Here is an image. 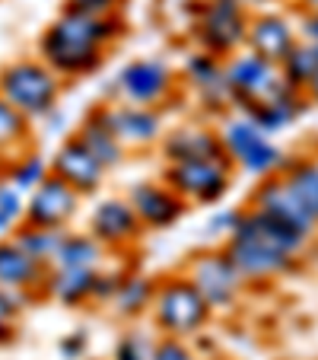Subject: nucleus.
I'll list each match as a JSON object with an SVG mask.
<instances>
[{
  "instance_id": "nucleus-1",
  "label": "nucleus",
  "mask_w": 318,
  "mask_h": 360,
  "mask_svg": "<svg viewBox=\"0 0 318 360\" xmlns=\"http://www.w3.org/2000/svg\"><path fill=\"white\" fill-rule=\"evenodd\" d=\"M0 96L20 112L22 118L45 115L58 99V80L48 68L35 61H16L0 74Z\"/></svg>"
},
{
  "instance_id": "nucleus-2",
  "label": "nucleus",
  "mask_w": 318,
  "mask_h": 360,
  "mask_svg": "<svg viewBox=\"0 0 318 360\" xmlns=\"http://www.w3.org/2000/svg\"><path fill=\"white\" fill-rule=\"evenodd\" d=\"M156 316L169 332H194L207 319V303L191 281H175L159 293Z\"/></svg>"
},
{
  "instance_id": "nucleus-3",
  "label": "nucleus",
  "mask_w": 318,
  "mask_h": 360,
  "mask_svg": "<svg viewBox=\"0 0 318 360\" xmlns=\"http://www.w3.org/2000/svg\"><path fill=\"white\" fill-rule=\"evenodd\" d=\"M226 83L236 93H242L245 99L255 102L258 109L286 96V83H280L271 61H264V58H242V61H236L230 68V74H226Z\"/></svg>"
},
{
  "instance_id": "nucleus-4",
  "label": "nucleus",
  "mask_w": 318,
  "mask_h": 360,
  "mask_svg": "<svg viewBox=\"0 0 318 360\" xmlns=\"http://www.w3.org/2000/svg\"><path fill=\"white\" fill-rule=\"evenodd\" d=\"M226 147L232 150V157L251 172L271 169L280 160V150L274 143H267L264 131L255 122H230L226 124Z\"/></svg>"
},
{
  "instance_id": "nucleus-5",
  "label": "nucleus",
  "mask_w": 318,
  "mask_h": 360,
  "mask_svg": "<svg viewBox=\"0 0 318 360\" xmlns=\"http://www.w3.org/2000/svg\"><path fill=\"white\" fill-rule=\"evenodd\" d=\"M77 207V191L67 182H61L58 176H45V182L35 188L32 201H29L26 214L32 226H45V230H55L58 224L74 214Z\"/></svg>"
},
{
  "instance_id": "nucleus-6",
  "label": "nucleus",
  "mask_w": 318,
  "mask_h": 360,
  "mask_svg": "<svg viewBox=\"0 0 318 360\" xmlns=\"http://www.w3.org/2000/svg\"><path fill=\"white\" fill-rule=\"evenodd\" d=\"M258 214L277 220V224H284L286 230L299 233V236H305L312 230V224H315L312 214L305 211L303 201L293 195V188L286 182H271L258 191Z\"/></svg>"
},
{
  "instance_id": "nucleus-7",
  "label": "nucleus",
  "mask_w": 318,
  "mask_h": 360,
  "mask_svg": "<svg viewBox=\"0 0 318 360\" xmlns=\"http://www.w3.org/2000/svg\"><path fill=\"white\" fill-rule=\"evenodd\" d=\"M172 185L191 198L213 201V198H220L226 188V166L217 163V160H188V163H175V169H172Z\"/></svg>"
},
{
  "instance_id": "nucleus-8",
  "label": "nucleus",
  "mask_w": 318,
  "mask_h": 360,
  "mask_svg": "<svg viewBox=\"0 0 318 360\" xmlns=\"http://www.w3.org/2000/svg\"><path fill=\"white\" fill-rule=\"evenodd\" d=\"M230 262L239 274H251V278H267V274L290 268V255L271 249L261 239H232Z\"/></svg>"
},
{
  "instance_id": "nucleus-9",
  "label": "nucleus",
  "mask_w": 318,
  "mask_h": 360,
  "mask_svg": "<svg viewBox=\"0 0 318 360\" xmlns=\"http://www.w3.org/2000/svg\"><path fill=\"white\" fill-rule=\"evenodd\" d=\"M102 169H105V166H102L80 141L64 143L55 160V176L61 179V182H67L74 191H93L95 185H99Z\"/></svg>"
},
{
  "instance_id": "nucleus-10",
  "label": "nucleus",
  "mask_w": 318,
  "mask_h": 360,
  "mask_svg": "<svg viewBox=\"0 0 318 360\" xmlns=\"http://www.w3.org/2000/svg\"><path fill=\"white\" fill-rule=\"evenodd\" d=\"M194 287L204 297V303H230L239 290V271L232 268L230 259H217V255H207L204 262H197L194 268Z\"/></svg>"
},
{
  "instance_id": "nucleus-11",
  "label": "nucleus",
  "mask_w": 318,
  "mask_h": 360,
  "mask_svg": "<svg viewBox=\"0 0 318 360\" xmlns=\"http://www.w3.org/2000/svg\"><path fill=\"white\" fill-rule=\"evenodd\" d=\"M41 55H45V61L51 64V68L64 70V74H80V70L95 68L99 48L80 45V41L64 39V35H58L55 29H48L45 41H41Z\"/></svg>"
},
{
  "instance_id": "nucleus-12",
  "label": "nucleus",
  "mask_w": 318,
  "mask_h": 360,
  "mask_svg": "<svg viewBox=\"0 0 318 360\" xmlns=\"http://www.w3.org/2000/svg\"><path fill=\"white\" fill-rule=\"evenodd\" d=\"M169 86V70L156 61H137L121 74V89L131 102H153Z\"/></svg>"
},
{
  "instance_id": "nucleus-13",
  "label": "nucleus",
  "mask_w": 318,
  "mask_h": 360,
  "mask_svg": "<svg viewBox=\"0 0 318 360\" xmlns=\"http://www.w3.org/2000/svg\"><path fill=\"white\" fill-rule=\"evenodd\" d=\"M41 274V265L35 259H29L26 252L16 243H0V290L22 293L26 287H32Z\"/></svg>"
},
{
  "instance_id": "nucleus-14",
  "label": "nucleus",
  "mask_w": 318,
  "mask_h": 360,
  "mask_svg": "<svg viewBox=\"0 0 318 360\" xmlns=\"http://www.w3.org/2000/svg\"><path fill=\"white\" fill-rule=\"evenodd\" d=\"M105 128L112 131L115 137L121 141H134V143H143L150 137H156L159 131V118L153 115L150 109H121V112H109V115H102Z\"/></svg>"
},
{
  "instance_id": "nucleus-15",
  "label": "nucleus",
  "mask_w": 318,
  "mask_h": 360,
  "mask_svg": "<svg viewBox=\"0 0 318 360\" xmlns=\"http://www.w3.org/2000/svg\"><path fill=\"white\" fill-rule=\"evenodd\" d=\"M242 16H239L232 0H220V4L210 7L207 20H204V35L213 48H232L242 39Z\"/></svg>"
},
{
  "instance_id": "nucleus-16",
  "label": "nucleus",
  "mask_w": 318,
  "mask_h": 360,
  "mask_svg": "<svg viewBox=\"0 0 318 360\" xmlns=\"http://www.w3.org/2000/svg\"><path fill=\"white\" fill-rule=\"evenodd\" d=\"M131 207H134V214H140L147 224L153 226H163V224H172V220L178 217V201L169 195V191L156 188V185H137L134 195H131Z\"/></svg>"
},
{
  "instance_id": "nucleus-17",
  "label": "nucleus",
  "mask_w": 318,
  "mask_h": 360,
  "mask_svg": "<svg viewBox=\"0 0 318 360\" xmlns=\"http://www.w3.org/2000/svg\"><path fill=\"white\" fill-rule=\"evenodd\" d=\"M251 45L264 61H284L293 48V35L280 20H258L251 29Z\"/></svg>"
},
{
  "instance_id": "nucleus-18",
  "label": "nucleus",
  "mask_w": 318,
  "mask_h": 360,
  "mask_svg": "<svg viewBox=\"0 0 318 360\" xmlns=\"http://www.w3.org/2000/svg\"><path fill=\"white\" fill-rule=\"evenodd\" d=\"M166 153H169L175 163H188V160H217L220 143L217 137H210L207 131H178L169 143H166Z\"/></svg>"
},
{
  "instance_id": "nucleus-19",
  "label": "nucleus",
  "mask_w": 318,
  "mask_h": 360,
  "mask_svg": "<svg viewBox=\"0 0 318 360\" xmlns=\"http://www.w3.org/2000/svg\"><path fill=\"white\" fill-rule=\"evenodd\" d=\"M134 224H137L134 207L121 201H105L93 217V230L102 239H128L134 233Z\"/></svg>"
},
{
  "instance_id": "nucleus-20",
  "label": "nucleus",
  "mask_w": 318,
  "mask_h": 360,
  "mask_svg": "<svg viewBox=\"0 0 318 360\" xmlns=\"http://www.w3.org/2000/svg\"><path fill=\"white\" fill-rule=\"evenodd\" d=\"M77 141H80L83 147H86L102 166H112V163H118V160H121V150H118V137L112 134L109 128H105L102 115L95 118L93 124H86V128H83V134L77 137Z\"/></svg>"
},
{
  "instance_id": "nucleus-21",
  "label": "nucleus",
  "mask_w": 318,
  "mask_h": 360,
  "mask_svg": "<svg viewBox=\"0 0 318 360\" xmlns=\"http://www.w3.org/2000/svg\"><path fill=\"white\" fill-rule=\"evenodd\" d=\"M61 243H64V233L45 230V226H26V230L16 236V245L26 252L29 259L39 262V265L48 262V259H55V252H58Z\"/></svg>"
},
{
  "instance_id": "nucleus-22",
  "label": "nucleus",
  "mask_w": 318,
  "mask_h": 360,
  "mask_svg": "<svg viewBox=\"0 0 318 360\" xmlns=\"http://www.w3.org/2000/svg\"><path fill=\"white\" fill-rule=\"evenodd\" d=\"M93 271H83V268H58V274L51 278V290L64 303H80L86 293H93Z\"/></svg>"
},
{
  "instance_id": "nucleus-23",
  "label": "nucleus",
  "mask_w": 318,
  "mask_h": 360,
  "mask_svg": "<svg viewBox=\"0 0 318 360\" xmlns=\"http://www.w3.org/2000/svg\"><path fill=\"white\" fill-rule=\"evenodd\" d=\"M95 259H99V245L89 243L86 236H64V243L55 252L58 268H83V271H89L95 265Z\"/></svg>"
},
{
  "instance_id": "nucleus-24",
  "label": "nucleus",
  "mask_w": 318,
  "mask_h": 360,
  "mask_svg": "<svg viewBox=\"0 0 318 360\" xmlns=\"http://www.w3.org/2000/svg\"><path fill=\"white\" fill-rule=\"evenodd\" d=\"M286 185L303 201L305 211L312 214V220H318V169L315 166H296L290 172V179H286Z\"/></svg>"
},
{
  "instance_id": "nucleus-25",
  "label": "nucleus",
  "mask_w": 318,
  "mask_h": 360,
  "mask_svg": "<svg viewBox=\"0 0 318 360\" xmlns=\"http://www.w3.org/2000/svg\"><path fill=\"white\" fill-rule=\"evenodd\" d=\"M188 70L194 74L197 86L207 89L210 96H223L226 89H230V83H226V74H220L217 64L210 61V58H197V61H191Z\"/></svg>"
},
{
  "instance_id": "nucleus-26",
  "label": "nucleus",
  "mask_w": 318,
  "mask_h": 360,
  "mask_svg": "<svg viewBox=\"0 0 318 360\" xmlns=\"http://www.w3.org/2000/svg\"><path fill=\"white\" fill-rule=\"evenodd\" d=\"M22 134H26V118H22L20 112L0 96V150L13 147Z\"/></svg>"
},
{
  "instance_id": "nucleus-27",
  "label": "nucleus",
  "mask_w": 318,
  "mask_h": 360,
  "mask_svg": "<svg viewBox=\"0 0 318 360\" xmlns=\"http://www.w3.org/2000/svg\"><path fill=\"white\" fill-rule=\"evenodd\" d=\"M293 118V102L286 99H277V102H267V105H261V109L255 112V124L261 131H274L280 128V124H286Z\"/></svg>"
},
{
  "instance_id": "nucleus-28",
  "label": "nucleus",
  "mask_w": 318,
  "mask_h": 360,
  "mask_svg": "<svg viewBox=\"0 0 318 360\" xmlns=\"http://www.w3.org/2000/svg\"><path fill=\"white\" fill-rule=\"evenodd\" d=\"M284 61H286V70H290V83H312V77H315V55H312V48H290V55Z\"/></svg>"
},
{
  "instance_id": "nucleus-29",
  "label": "nucleus",
  "mask_w": 318,
  "mask_h": 360,
  "mask_svg": "<svg viewBox=\"0 0 318 360\" xmlns=\"http://www.w3.org/2000/svg\"><path fill=\"white\" fill-rule=\"evenodd\" d=\"M22 214V198L13 185H0V233H7L10 226L20 220Z\"/></svg>"
},
{
  "instance_id": "nucleus-30",
  "label": "nucleus",
  "mask_w": 318,
  "mask_h": 360,
  "mask_svg": "<svg viewBox=\"0 0 318 360\" xmlns=\"http://www.w3.org/2000/svg\"><path fill=\"white\" fill-rule=\"evenodd\" d=\"M13 182H16V191L41 185V182H45V163H41L39 157H26V160H22V163L13 169Z\"/></svg>"
},
{
  "instance_id": "nucleus-31",
  "label": "nucleus",
  "mask_w": 318,
  "mask_h": 360,
  "mask_svg": "<svg viewBox=\"0 0 318 360\" xmlns=\"http://www.w3.org/2000/svg\"><path fill=\"white\" fill-rule=\"evenodd\" d=\"M150 297V287L147 281H128V284L121 287V293H118V300H121V309L124 313H134L137 306H143Z\"/></svg>"
},
{
  "instance_id": "nucleus-32",
  "label": "nucleus",
  "mask_w": 318,
  "mask_h": 360,
  "mask_svg": "<svg viewBox=\"0 0 318 360\" xmlns=\"http://www.w3.org/2000/svg\"><path fill=\"white\" fill-rule=\"evenodd\" d=\"M150 360H191V354L182 345H175V341H166V345L156 347Z\"/></svg>"
},
{
  "instance_id": "nucleus-33",
  "label": "nucleus",
  "mask_w": 318,
  "mask_h": 360,
  "mask_svg": "<svg viewBox=\"0 0 318 360\" xmlns=\"http://www.w3.org/2000/svg\"><path fill=\"white\" fill-rule=\"evenodd\" d=\"M112 4H115V0H74V10L89 13V16H99V13H105Z\"/></svg>"
},
{
  "instance_id": "nucleus-34",
  "label": "nucleus",
  "mask_w": 318,
  "mask_h": 360,
  "mask_svg": "<svg viewBox=\"0 0 318 360\" xmlns=\"http://www.w3.org/2000/svg\"><path fill=\"white\" fill-rule=\"evenodd\" d=\"M236 224H239V214H220V217L210 220V230H226V226L236 230Z\"/></svg>"
},
{
  "instance_id": "nucleus-35",
  "label": "nucleus",
  "mask_w": 318,
  "mask_h": 360,
  "mask_svg": "<svg viewBox=\"0 0 318 360\" xmlns=\"http://www.w3.org/2000/svg\"><path fill=\"white\" fill-rule=\"evenodd\" d=\"M80 347H83V338H80V335H77V338H70V341H61V351H64V354H77Z\"/></svg>"
},
{
  "instance_id": "nucleus-36",
  "label": "nucleus",
  "mask_w": 318,
  "mask_h": 360,
  "mask_svg": "<svg viewBox=\"0 0 318 360\" xmlns=\"http://www.w3.org/2000/svg\"><path fill=\"white\" fill-rule=\"evenodd\" d=\"M305 32H309V39L318 41V16H312V20L305 22Z\"/></svg>"
},
{
  "instance_id": "nucleus-37",
  "label": "nucleus",
  "mask_w": 318,
  "mask_h": 360,
  "mask_svg": "<svg viewBox=\"0 0 318 360\" xmlns=\"http://www.w3.org/2000/svg\"><path fill=\"white\" fill-rule=\"evenodd\" d=\"M312 93H315V96H318V74H315V77H312Z\"/></svg>"
},
{
  "instance_id": "nucleus-38",
  "label": "nucleus",
  "mask_w": 318,
  "mask_h": 360,
  "mask_svg": "<svg viewBox=\"0 0 318 360\" xmlns=\"http://www.w3.org/2000/svg\"><path fill=\"white\" fill-rule=\"evenodd\" d=\"M309 4H312V7H315V10H318V0H309Z\"/></svg>"
}]
</instances>
